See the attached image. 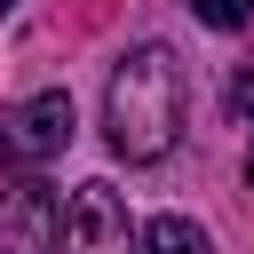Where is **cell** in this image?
Listing matches in <instances>:
<instances>
[{"label": "cell", "mask_w": 254, "mask_h": 254, "mask_svg": "<svg viewBox=\"0 0 254 254\" xmlns=\"http://www.w3.org/2000/svg\"><path fill=\"white\" fill-rule=\"evenodd\" d=\"M103 135L119 159H167L175 135H183V64L175 48L143 40L119 56L111 71V95H103Z\"/></svg>", "instance_id": "obj_1"}, {"label": "cell", "mask_w": 254, "mask_h": 254, "mask_svg": "<svg viewBox=\"0 0 254 254\" xmlns=\"http://www.w3.org/2000/svg\"><path fill=\"white\" fill-rule=\"evenodd\" d=\"M64 254H143V230L127 222V198L111 183H79L64 214Z\"/></svg>", "instance_id": "obj_2"}, {"label": "cell", "mask_w": 254, "mask_h": 254, "mask_svg": "<svg viewBox=\"0 0 254 254\" xmlns=\"http://www.w3.org/2000/svg\"><path fill=\"white\" fill-rule=\"evenodd\" d=\"M64 238V206L40 175H16L8 183V206H0V254H56Z\"/></svg>", "instance_id": "obj_3"}, {"label": "cell", "mask_w": 254, "mask_h": 254, "mask_svg": "<svg viewBox=\"0 0 254 254\" xmlns=\"http://www.w3.org/2000/svg\"><path fill=\"white\" fill-rule=\"evenodd\" d=\"M71 143V95L64 87H48V95H32V103H16L8 111V151L32 167V159H56Z\"/></svg>", "instance_id": "obj_4"}, {"label": "cell", "mask_w": 254, "mask_h": 254, "mask_svg": "<svg viewBox=\"0 0 254 254\" xmlns=\"http://www.w3.org/2000/svg\"><path fill=\"white\" fill-rule=\"evenodd\" d=\"M143 254H206V230H198L190 214H159V222L143 230Z\"/></svg>", "instance_id": "obj_5"}, {"label": "cell", "mask_w": 254, "mask_h": 254, "mask_svg": "<svg viewBox=\"0 0 254 254\" xmlns=\"http://www.w3.org/2000/svg\"><path fill=\"white\" fill-rule=\"evenodd\" d=\"M190 16H198V24H214V32H238V24L254 16V0H190Z\"/></svg>", "instance_id": "obj_6"}, {"label": "cell", "mask_w": 254, "mask_h": 254, "mask_svg": "<svg viewBox=\"0 0 254 254\" xmlns=\"http://www.w3.org/2000/svg\"><path fill=\"white\" fill-rule=\"evenodd\" d=\"M230 103H238V111H254V71H238V79H230Z\"/></svg>", "instance_id": "obj_7"}, {"label": "cell", "mask_w": 254, "mask_h": 254, "mask_svg": "<svg viewBox=\"0 0 254 254\" xmlns=\"http://www.w3.org/2000/svg\"><path fill=\"white\" fill-rule=\"evenodd\" d=\"M246 183H254V151H246Z\"/></svg>", "instance_id": "obj_8"}]
</instances>
